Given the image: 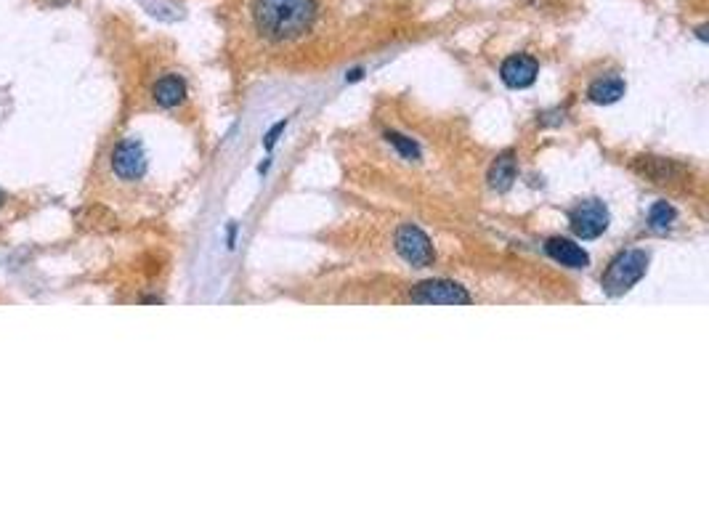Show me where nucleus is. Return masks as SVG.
<instances>
[{
    "label": "nucleus",
    "mask_w": 709,
    "mask_h": 531,
    "mask_svg": "<svg viewBox=\"0 0 709 531\" xmlns=\"http://www.w3.org/2000/svg\"><path fill=\"white\" fill-rule=\"evenodd\" d=\"M255 30L271 43H293L316 22V0H253Z\"/></svg>",
    "instance_id": "nucleus-1"
},
{
    "label": "nucleus",
    "mask_w": 709,
    "mask_h": 531,
    "mask_svg": "<svg viewBox=\"0 0 709 531\" xmlns=\"http://www.w3.org/2000/svg\"><path fill=\"white\" fill-rule=\"evenodd\" d=\"M648 271V253L646 250H625L609 263V269L603 274L601 285L603 293L625 295L627 290L638 285Z\"/></svg>",
    "instance_id": "nucleus-2"
},
{
    "label": "nucleus",
    "mask_w": 709,
    "mask_h": 531,
    "mask_svg": "<svg viewBox=\"0 0 709 531\" xmlns=\"http://www.w3.org/2000/svg\"><path fill=\"white\" fill-rule=\"evenodd\" d=\"M409 303H425V306H468L473 303V295L457 282L449 279H428L409 290Z\"/></svg>",
    "instance_id": "nucleus-3"
},
{
    "label": "nucleus",
    "mask_w": 709,
    "mask_h": 531,
    "mask_svg": "<svg viewBox=\"0 0 709 531\" xmlns=\"http://www.w3.org/2000/svg\"><path fill=\"white\" fill-rule=\"evenodd\" d=\"M394 242H396V253H399L412 269H428V266L433 263V258H436L431 239L425 237L423 231L412 224L401 226V229L396 231Z\"/></svg>",
    "instance_id": "nucleus-4"
},
{
    "label": "nucleus",
    "mask_w": 709,
    "mask_h": 531,
    "mask_svg": "<svg viewBox=\"0 0 709 531\" xmlns=\"http://www.w3.org/2000/svg\"><path fill=\"white\" fill-rule=\"evenodd\" d=\"M609 208L598 200H587L574 208L571 213V231L579 239H598L603 231L609 229Z\"/></svg>",
    "instance_id": "nucleus-5"
},
{
    "label": "nucleus",
    "mask_w": 709,
    "mask_h": 531,
    "mask_svg": "<svg viewBox=\"0 0 709 531\" xmlns=\"http://www.w3.org/2000/svg\"><path fill=\"white\" fill-rule=\"evenodd\" d=\"M112 173L120 181H139L147 173V154L139 141L125 139L112 149Z\"/></svg>",
    "instance_id": "nucleus-6"
},
{
    "label": "nucleus",
    "mask_w": 709,
    "mask_h": 531,
    "mask_svg": "<svg viewBox=\"0 0 709 531\" xmlns=\"http://www.w3.org/2000/svg\"><path fill=\"white\" fill-rule=\"evenodd\" d=\"M537 75H540V64H537V59L529 54L508 56L500 67L502 83L508 85V88H516V91L518 88H529V85H534Z\"/></svg>",
    "instance_id": "nucleus-7"
},
{
    "label": "nucleus",
    "mask_w": 709,
    "mask_h": 531,
    "mask_svg": "<svg viewBox=\"0 0 709 531\" xmlns=\"http://www.w3.org/2000/svg\"><path fill=\"white\" fill-rule=\"evenodd\" d=\"M545 253H548L555 263L566 266V269H587V266H590V255H587L577 242H571V239L566 237H550L548 242H545Z\"/></svg>",
    "instance_id": "nucleus-8"
},
{
    "label": "nucleus",
    "mask_w": 709,
    "mask_h": 531,
    "mask_svg": "<svg viewBox=\"0 0 709 531\" xmlns=\"http://www.w3.org/2000/svg\"><path fill=\"white\" fill-rule=\"evenodd\" d=\"M152 99H155L157 107H162V109L178 107V104L186 99L184 77H178V75L160 77V80L155 83V88H152Z\"/></svg>",
    "instance_id": "nucleus-9"
},
{
    "label": "nucleus",
    "mask_w": 709,
    "mask_h": 531,
    "mask_svg": "<svg viewBox=\"0 0 709 531\" xmlns=\"http://www.w3.org/2000/svg\"><path fill=\"white\" fill-rule=\"evenodd\" d=\"M625 91L627 85L622 77H601V80H595V83L590 85L587 96H590V101H595V104H614V101L625 96Z\"/></svg>",
    "instance_id": "nucleus-10"
},
{
    "label": "nucleus",
    "mask_w": 709,
    "mask_h": 531,
    "mask_svg": "<svg viewBox=\"0 0 709 531\" xmlns=\"http://www.w3.org/2000/svg\"><path fill=\"white\" fill-rule=\"evenodd\" d=\"M489 181H492V186L497 189V192H505V189H510V184L516 181V160H513L510 154L500 157V160L492 165Z\"/></svg>",
    "instance_id": "nucleus-11"
},
{
    "label": "nucleus",
    "mask_w": 709,
    "mask_h": 531,
    "mask_svg": "<svg viewBox=\"0 0 709 531\" xmlns=\"http://www.w3.org/2000/svg\"><path fill=\"white\" fill-rule=\"evenodd\" d=\"M648 224H651L654 231H667L675 224V210L667 202H656L654 208H651V216H648Z\"/></svg>",
    "instance_id": "nucleus-12"
},
{
    "label": "nucleus",
    "mask_w": 709,
    "mask_h": 531,
    "mask_svg": "<svg viewBox=\"0 0 709 531\" xmlns=\"http://www.w3.org/2000/svg\"><path fill=\"white\" fill-rule=\"evenodd\" d=\"M391 144H394V147H399L401 152L407 154L409 160H412V157H417V147L412 144V141L404 139V136H391Z\"/></svg>",
    "instance_id": "nucleus-13"
},
{
    "label": "nucleus",
    "mask_w": 709,
    "mask_h": 531,
    "mask_svg": "<svg viewBox=\"0 0 709 531\" xmlns=\"http://www.w3.org/2000/svg\"><path fill=\"white\" fill-rule=\"evenodd\" d=\"M0 205H3V192H0Z\"/></svg>",
    "instance_id": "nucleus-14"
}]
</instances>
